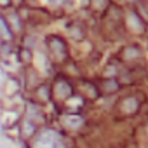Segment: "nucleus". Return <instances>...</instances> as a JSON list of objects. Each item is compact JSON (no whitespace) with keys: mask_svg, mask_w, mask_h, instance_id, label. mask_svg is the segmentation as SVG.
<instances>
[{"mask_svg":"<svg viewBox=\"0 0 148 148\" xmlns=\"http://www.w3.org/2000/svg\"><path fill=\"white\" fill-rule=\"evenodd\" d=\"M45 45H47L49 54H51V58H52L54 61L61 63V61L66 59V56H68V47H66V42H64L59 35H49V37L45 38Z\"/></svg>","mask_w":148,"mask_h":148,"instance_id":"1","label":"nucleus"},{"mask_svg":"<svg viewBox=\"0 0 148 148\" xmlns=\"http://www.w3.org/2000/svg\"><path fill=\"white\" fill-rule=\"evenodd\" d=\"M56 141H58V136L54 131H44L42 134L37 136V143H35V148H54L56 146Z\"/></svg>","mask_w":148,"mask_h":148,"instance_id":"2","label":"nucleus"},{"mask_svg":"<svg viewBox=\"0 0 148 148\" xmlns=\"http://www.w3.org/2000/svg\"><path fill=\"white\" fill-rule=\"evenodd\" d=\"M0 38H2L4 42H7V40L11 42L14 38V30L9 25L7 18H4V16H0Z\"/></svg>","mask_w":148,"mask_h":148,"instance_id":"3","label":"nucleus"},{"mask_svg":"<svg viewBox=\"0 0 148 148\" xmlns=\"http://www.w3.org/2000/svg\"><path fill=\"white\" fill-rule=\"evenodd\" d=\"M127 21H129V25H131L136 32H141V30H143V19H141L134 11H129V12H127Z\"/></svg>","mask_w":148,"mask_h":148,"instance_id":"4","label":"nucleus"},{"mask_svg":"<svg viewBox=\"0 0 148 148\" xmlns=\"http://www.w3.org/2000/svg\"><path fill=\"white\" fill-rule=\"evenodd\" d=\"M120 108L122 110H125L127 113H134L136 110H138V101L134 99V98H125V99H122V103H120Z\"/></svg>","mask_w":148,"mask_h":148,"instance_id":"5","label":"nucleus"},{"mask_svg":"<svg viewBox=\"0 0 148 148\" xmlns=\"http://www.w3.org/2000/svg\"><path fill=\"white\" fill-rule=\"evenodd\" d=\"M103 89H105V92H106V94H112V92L119 91V80H117V79H113V77L105 79V82H103Z\"/></svg>","mask_w":148,"mask_h":148,"instance_id":"6","label":"nucleus"},{"mask_svg":"<svg viewBox=\"0 0 148 148\" xmlns=\"http://www.w3.org/2000/svg\"><path fill=\"white\" fill-rule=\"evenodd\" d=\"M7 21H9V25L12 26V30H21V26H23V23H21V19H19L18 12L9 14V16H7Z\"/></svg>","mask_w":148,"mask_h":148,"instance_id":"7","label":"nucleus"},{"mask_svg":"<svg viewBox=\"0 0 148 148\" xmlns=\"http://www.w3.org/2000/svg\"><path fill=\"white\" fill-rule=\"evenodd\" d=\"M108 0H91V5L96 9V11H99V12H103L106 7H108Z\"/></svg>","mask_w":148,"mask_h":148,"instance_id":"8","label":"nucleus"},{"mask_svg":"<svg viewBox=\"0 0 148 148\" xmlns=\"http://www.w3.org/2000/svg\"><path fill=\"white\" fill-rule=\"evenodd\" d=\"M23 134H25V136H33V134H35V124H33L32 120H25Z\"/></svg>","mask_w":148,"mask_h":148,"instance_id":"9","label":"nucleus"},{"mask_svg":"<svg viewBox=\"0 0 148 148\" xmlns=\"http://www.w3.org/2000/svg\"><path fill=\"white\" fill-rule=\"evenodd\" d=\"M12 4V0H0V7H9Z\"/></svg>","mask_w":148,"mask_h":148,"instance_id":"10","label":"nucleus"},{"mask_svg":"<svg viewBox=\"0 0 148 148\" xmlns=\"http://www.w3.org/2000/svg\"><path fill=\"white\" fill-rule=\"evenodd\" d=\"M47 4H58V0H45Z\"/></svg>","mask_w":148,"mask_h":148,"instance_id":"11","label":"nucleus"},{"mask_svg":"<svg viewBox=\"0 0 148 148\" xmlns=\"http://www.w3.org/2000/svg\"><path fill=\"white\" fill-rule=\"evenodd\" d=\"M146 131H148V125H146Z\"/></svg>","mask_w":148,"mask_h":148,"instance_id":"12","label":"nucleus"}]
</instances>
